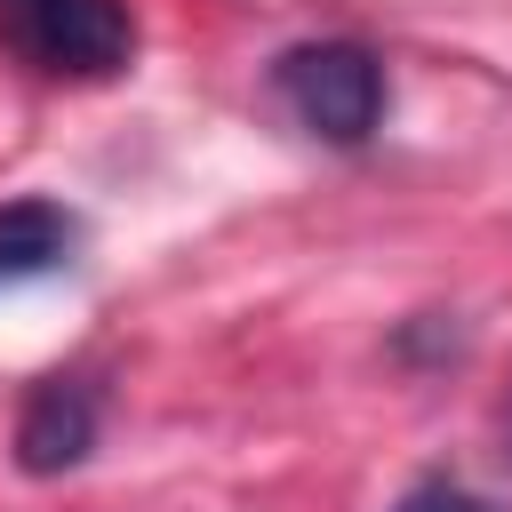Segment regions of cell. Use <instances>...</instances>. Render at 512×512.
Returning <instances> with one entry per match:
<instances>
[{"label":"cell","instance_id":"6da1fadb","mask_svg":"<svg viewBox=\"0 0 512 512\" xmlns=\"http://www.w3.org/2000/svg\"><path fill=\"white\" fill-rule=\"evenodd\" d=\"M272 88H280V104L296 112L304 136L344 144V152L384 128V96H392L384 88V56L360 48V40H304V48H288L272 64Z\"/></svg>","mask_w":512,"mask_h":512},{"label":"cell","instance_id":"7a4b0ae2","mask_svg":"<svg viewBox=\"0 0 512 512\" xmlns=\"http://www.w3.org/2000/svg\"><path fill=\"white\" fill-rule=\"evenodd\" d=\"M0 40L48 80H112L136 56L128 0H0Z\"/></svg>","mask_w":512,"mask_h":512},{"label":"cell","instance_id":"3957f363","mask_svg":"<svg viewBox=\"0 0 512 512\" xmlns=\"http://www.w3.org/2000/svg\"><path fill=\"white\" fill-rule=\"evenodd\" d=\"M96 424H104V392L88 376H40L16 408V464L32 480H56V472L88 464Z\"/></svg>","mask_w":512,"mask_h":512},{"label":"cell","instance_id":"277c9868","mask_svg":"<svg viewBox=\"0 0 512 512\" xmlns=\"http://www.w3.org/2000/svg\"><path fill=\"white\" fill-rule=\"evenodd\" d=\"M72 248H80L72 208H56V200H8L0 208V288L72 264Z\"/></svg>","mask_w":512,"mask_h":512},{"label":"cell","instance_id":"5b68a950","mask_svg":"<svg viewBox=\"0 0 512 512\" xmlns=\"http://www.w3.org/2000/svg\"><path fill=\"white\" fill-rule=\"evenodd\" d=\"M392 512H496V504H480L464 480H448V472H424L416 488H400L392 496Z\"/></svg>","mask_w":512,"mask_h":512},{"label":"cell","instance_id":"8992f818","mask_svg":"<svg viewBox=\"0 0 512 512\" xmlns=\"http://www.w3.org/2000/svg\"><path fill=\"white\" fill-rule=\"evenodd\" d=\"M496 448L512 456V384H504V400H496Z\"/></svg>","mask_w":512,"mask_h":512}]
</instances>
